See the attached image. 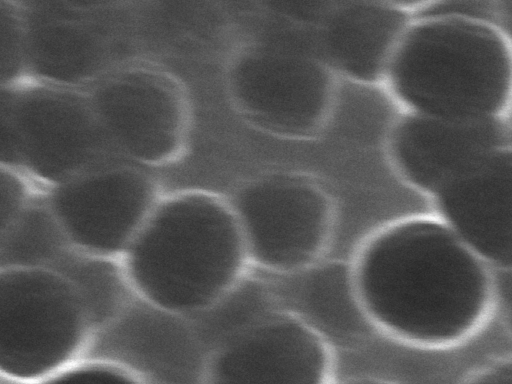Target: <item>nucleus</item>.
Wrapping results in <instances>:
<instances>
[{
    "label": "nucleus",
    "instance_id": "obj_6",
    "mask_svg": "<svg viewBox=\"0 0 512 384\" xmlns=\"http://www.w3.org/2000/svg\"><path fill=\"white\" fill-rule=\"evenodd\" d=\"M28 80L85 88L140 60L131 2H21Z\"/></svg>",
    "mask_w": 512,
    "mask_h": 384
},
{
    "label": "nucleus",
    "instance_id": "obj_15",
    "mask_svg": "<svg viewBox=\"0 0 512 384\" xmlns=\"http://www.w3.org/2000/svg\"><path fill=\"white\" fill-rule=\"evenodd\" d=\"M280 277L290 281L291 304L283 309L312 328L332 349L358 344L375 330L361 304L351 263L322 259Z\"/></svg>",
    "mask_w": 512,
    "mask_h": 384
},
{
    "label": "nucleus",
    "instance_id": "obj_4",
    "mask_svg": "<svg viewBox=\"0 0 512 384\" xmlns=\"http://www.w3.org/2000/svg\"><path fill=\"white\" fill-rule=\"evenodd\" d=\"M0 120L1 165L25 172L44 190L123 160L83 88L35 80L1 87Z\"/></svg>",
    "mask_w": 512,
    "mask_h": 384
},
{
    "label": "nucleus",
    "instance_id": "obj_19",
    "mask_svg": "<svg viewBox=\"0 0 512 384\" xmlns=\"http://www.w3.org/2000/svg\"><path fill=\"white\" fill-rule=\"evenodd\" d=\"M465 384H512V354L482 366L467 379Z\"/></svg>",
    "mask_w": 512,
    "mask_h": 384
},
{
    "label": "nucleus",
    "instance_id": "obj_16",
    "mask_svg": "<svg viewBox=\"0 0 512 384\" xmlns=\"http://www.w3.org/2000/svg\"><path fill=\"white\" fill-rule=\"evenodd\" d=\"M1 87L28 80V35L21 2L0 0Z\"/></svg>",
    "mask_w": 512,
    "mask_h": 384
},
{
    "label": "nucleus",
    "instance_id": "obj_21",
    "mask_svg": "<svg viewBox=\"0 0 512 384\" xmlns=\"http://www.w3.org/2000/svg\"><path fill=\"white\" fill-rule=\"evenodd\" d=\"M505 319L512 332V296L509 298V303L506 306Z\"/></svg>",
    "mask_w": 512,
    "mask_h": 384
},
{
    "label": "nucleus",
    "instance_id": "obj_18",
    "mask_svg": "<svg viewBox=\"0 0 512 384\" xmlns=\"http://www.w3.org/2000/svg\"><path fill=\"white\" fill-rule=\"evenodd\" d=\"M41 384H137L127 374L105 366L74 368L49 377Z\"/></svg>",
    "mask_w": 512,
    "mask_h": 384
},
{
    "label": "nucleus",
    "instance_id": "obj_5",
    "mask_svg": "<svg viewBox=\"0 0 512 384\" xmlns=\"http://www.w3.org/2000/svg\"><path fill=\"white\" fill-rule=\"evenodd\" d=\"M86 301L70 279L42 266L0 274V367L20 379L42 378L71 360L89 326Z\"/></svg>",
    "mask_w": 512,
    "mask_h": 384
},
{
    "label": "nucleus",
    "instance_id": "obj_13",
    "mask_svg": "<svg viewBox=\"0 0 512 384\" xmlns=\"http://www.w3.org/2000/svg\"><path fill=\"white\" fill-rule=\"evenodd\" d=\"M508 143L500 119L462 120L410 112L394 128L391 151L405 180L434 195L472 163Z\"/></svg>",
    "mask_w": 512,
    "mask_h": 384
},
{
    "label": "nucleus",
    "instance_id": "obj_8",
    "mask_svg": "<svg viewBox=\"0 0 512 384\" xmlns=\"http://www.w3.org/2000/svg\"><path fill=\"white\" fill-rule=\"evenodd\" d=\"M157 173L111 161L47 188L45 202L63 237L97 258L123 256L163 196Z\"/></svg>",
    "mask_w": 512,
    "mask_h": 384
},
{
    "label": "nucleus",
    "instance_id": "obj_1",
    "mask_svg": "<svg viewBox=\"0 0 512 384\" xmlns=\"http://www.w3.org/2000/svg\"><path fill=\"white\" fill-rule=\"evenodd\" d=\"M351 267L374 329L416 347L441 349L466 341L497 299L494 271L436 215L378 230Z\"/></svg>",
    "mask_w": 512,
    "mask_h": 384
},
{
    "label": "nucleus",
    "instance_id": "obj_10",
    "mask_svg": "<svg viewBox=\"0 0 512 384\" xmlns=\"http://www.w3.org/2000/svg\"><path fill=\"white\" fill-rule=\"evenodd\" d=\"M333 349L280 306L232 330L213 352L208 384H331Z\"/></svg>",
    "mask_w": 512,
    "mask_h": 384
},
{
    "label": "nucleus",
    "instance_id": "obj_2",
    "mask_svg": "<svg viewBox=\"0 0 512 384\" xmlns=\"http://www.w3.org/2000/svg\"><path fill=\"white\" fill-rule=\"evenodd\" d=\"M122 257L135 290L172 313L213 306L251 266L230 203L199 189L163 195Z\"/></svg>",
    "mask_w": 512,
    "mask_h": 384
},
{
    "label": "nucleus",
    "instance_id": "obj_9",
    "mask_svg": "<svg viewBox=\"0 0 512 384\" xmlns=\"http://www.w3.org/2000/svg\"><path fill=\"white\" fill-rule=\"evenodd\" d=\"M229 203L251 266L283 276L323 259L332 209L316 184L297 176H269L243 186Z\"/></svg>",
    "mask_w": 512,
    "mask_h": 384
},
{
    "label": "nucleus",
    "instance_id": "obj_12",
    "mask_svg": "<svg viewBox=\"0 0 512 384\" xmlns=\"http://www.w3.org/2000/svg\"><path fill=\"white\" fill-rule=\"evenodd\" d=\"M431 198L436 216L494 273L512 272V144L487 153Z\"/></svg>",
    "mask_w": 512,
    "mask_h": 384
},
{
    "label": "nucleus",
    "instance_id": "obj_7",
    "mask_svg": "<svg viewBox=\"0 0 512 384\" xmlns=\"http://www.w3.org/2000/svg\"><path fill=\"white\" fill-rule=\"evenodd\" d=\"M83 89L121 159L154 171L178 159L188 133L190 104L175 74L137 60Z\"/></svg>",
    "mask_w": 512,
    "mask_h": 384
},
{
    "label": "nucleus",
    "instance_id": "obj_17",
    "mask_svg": "<svg viewBox=\"0 0 512 384\" xmlns=\"http://www.w3.org/2000/svg\"><path fill=\"white\" fill-rule=\"evenodd\" d=\"M35 183L25 172L1 165V234L6 232L32 203L34 198L31 192Z\"/></svg>",
    "mask_w": 512,
    "mask_h": 384
},
{
    "label": "nucleus",
    "instance_id": "obj_14",
    "mask_svg": "<svg viewBox=\"0 0 512 384\" xmlns=\"http://www.w3.org/2000/svg\"><path fill=\"white\" fill-rule=\"evenodd\" d=\"M406 13L380 2H345L331 10L320 30L324 58L362 81L387 75L409 26Z\"/></svg>",
    "mask_w": 512,
    "mask_h": 384
},
{
    "label": "nucleus",
    "instance_id": "obj_3",
    "mask_svg": "<svg viewBox=\"0 0 512 384\" xmlns=\"http://www.w3.org/2000/svg\"><path fill=\"white\" fill-rule=\"evenodd\" d=\"M387 76L410 112L500 119L512 96V50L479 17L429 12L409 26Z\"/></svg>",
    "mask_w": 512,
    "mask_h": 384
},
{
    "label": "nucleus",
    "instance_id": "obj_11",
    "mask_svg": "<svg viewBox=\"0 0 512 384\" xmlns=\"http://www.w3.org/2000/svg\"><path fill=\"white\" fill-rule=\"evenodd\" d=\"M242 110L262 126L306 134L326 111L330 81L324 63L302 48L264 44L242 54L230 72Z\"/></svg>",
    "mask_w": 512,
    "mask_h": 384
},
{
    "label": "nucleus",
    "instance_id": "obj_20",
    "mask_svg": "<svg viewBox=\"0 0 512 384\" xmlns=\"http://www.w3.org/2000/svg\"><path fill=\"white\" fill-rule=\"evenodd\" d=\"M331 384H398L389 379L371 375H357L333 380Z\"/></svg>",
    "mask_w": 512,
    "mask_h": 384
}]
</instances>
